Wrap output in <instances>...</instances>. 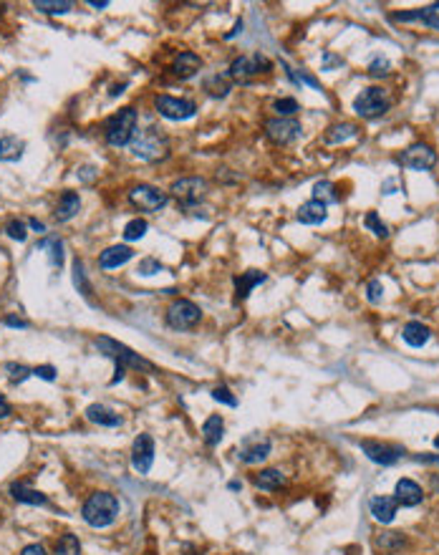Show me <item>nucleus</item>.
<instances>
[{"label": "nucleus", "instance_id": "obj_1", "mask_svg": "<svg viewBox=\"0 0 439 555\" xmlns=\"http://www.w3.org/2000/svg\"><path fill=\"white\" fill-rule=\"evenodd\" d=\"M119 513H121V502L114 493H106V490H98V493H91L81 505V520L89 527H109L117 522Z\"/></svg>", "mask_w": 439, "mask_h": 555}, {"label": "nucleus", "instance_id": "obj_2", "mask_svg": "<svg viewBox=\"0 0 439 555\" xmlns=\"http://www.w3.org/2000/svg\"><path fill=\"white\" fill-rule=\"evenodd\" d=\"M129 149L141 162H160L169 154V139L160 126H146L134 134Z\"/></svg>", "mask_w": 439, "mask_h": 555}, {"label": "nucleus", "instance_id": "obj_3", "mask_svg": "<svg viewBox=\"0 0 439 555\" xmlns=\"http://www.w3.org/2000/svg\"><path fill=\"white\" fill-rule=\"evenodd\" d=\"M139 114L132 109V106H126V109H119L114 117L106 119L104 124V139L106 144L114 146V149H121V146H129L132 144L134 134L139 132Z\"/></svg>", "mask_w": 439, "mask_h": 555}, {"label": "nucleus", "instance_id": "obj_4", "mask_svg": "<svg viewBox=\"0 0 439 555\" xmlns=\"http://www.w3.org/2000/svg\"><path fill=\"white\" fill-rule=\"evenodd\" d=\"M94 346L98 348V354L109 356V359H112L117 366L139 368V371H154V366L149 364V361L141 359L137 351H132V348L124 346V343H119V341L109 339V336H98V339H94Z\"/></svg>", "mask_w": 439, "mask_h": 555}, {"label": "nucleus", "instance_id": "obj_5", "mask_svg": "<svg viewBox=\"0 0 439 555\" xmlns=\"http://www.w3.org/2000/svg\"><path fill=\"white\" fill-rule=\"evenodd\" d=\"M200 321H203V308L187 298L172 300L167 313H164V323L172 331H192V328H197Z\"/></svg>", "mask_w": 439, "mask_h": 555}, {"label": "nucleus", "instance_id": "obj_6", "mask_svg": "<svg viewBox=\"0 0 439 555\" xmlns=\"http://www.w3.org/2000/svg\"><path fill=\"white\" fill-rule=\"evenodd\" d=\"M391 109V99L381 86H369L354 99V111L361 119H379Z\"/></svg>", "mask_w": 439, "mask_h": 555}, {"label": "nucleus", "instance_id": "obj_7", "mask_svg": "<svg viewBox=\"0 0 439 555\" xmlns=\"http://www.w3.org/2000/svg\"><path fill=\"white\" fill-rule=\"evenodd\" d=\"M129 202L141 212H160L169 205V192H162L154 185H134L129 189Z\"/></svg>", "mask_w": 439, "mask_h": 555}, {"label": "nucleus", "instance_id": "obj_8", "mask_svg": "<svg viewBox=\"0 0 439 555\" xmlns=\"http://www.w3.org/2000/svg\"><path fill=\"white\" fill-rule=\"evenodd\" d=\"M154 109L160 111V117L169 119V121H187L197 114V104L192 99H177L169 94H160L154 99Z\"/></svg>", "mask_w": 439, "mask_h": 555}, {"label": "nucleus", "instance_id": "obj_9", "mask_svg": "<svg viewBox=\"0 0 439 555\" xmlns=\"http://www.w3.org/2000/svg\"><path fill=\"white\" fill-rule=\"evenodd\" d=\"M270 61L265 58L263 53H250V56H240L230 63V76L240 83H248L250 78L260 76V74H270Z\"/></svg>", "mask_w": 439, "mask_h": 555}, {"label": "nucleus", "instance_id": "obj_10", "mask_svg": "<svg viewBox=\"0 0 439 555\" xmlns=\"http://www.w3.org/2000/svg\"><path fill=\"white\" fill-rule=\"evenodd\" d=\"M205 192H207V180H203V177H182V180L172 182V187H169V194L180 200L182 207L200 205Z\"/></svg>", "mask_w": 439, "mask_h": 555}, {"label": "nucleus", "instance_id": "obj_11", "mask_svg": "<svg viewBox=\"0 0 439 555\" xmlns=\"http://www.w3.org/2000/svg\"><path fill=\"white\" fill-rule=\"evenodd\" d=\"M265 134H268V139H270L273 144L286 146L303 134V126H300L298 119L275 117V119H268V121H265Z\"/></svg>", "mask_w": 439, "mask_h": 555}, {"label": "nucleus", "instance_id": "obj_12", "mask_svg": "<svg viewBox=\"0 0 439 555\" xmlns=\"http://www.w3.org/2000/svg\"><path fill=\"white\" fill-rule=\"evenodd\" d=\"M273 450V442L268 437H260V434H248L243 439V444L237 447V459L243 465H260L268 459Z\"/></svg>", "mask_w": 439, "mask_h": 555}, {"label": "nucleus", "instance_id": "obj_13", "mask_svg": "<svg viewBox=\"0 0 439 555\" xmlns=\"http://www.w3.org/2000/svg\"><path fill=\"white\" fill-rule=\"evenodd\" d=\"M361 452L371 459V462H374V465H381V467L397 465L399 459L404 457V447H399V444L371 442V439H363V442H361Z\"/></svg>", "mask_w": 439, "mask_h": 555}, {"label": "nucleus", "instance_id": "obj_14", "mask_svg": "<svg viewBox=\"0 0 439 555\" xmlns=\"http://www.w3.org/2000/svg\"><path fill=\"white\" fill-rule=\"evenodd\" d=\"M399 162H402V166H409L414 172H429V169H434V164H437V152H434L429 144L417 142V144L406 146V152L402 154Z\"/></svg>", "mask_w": 439, "mask_h": 555}, {"label": "nucleus", "instance_id": "obj_15", "mask_svg": "<svg viewBox=\"0 0 439 555\" xmlns=\"http://www.w3.org/2000/svg\"><path fill=\"white\" fill-rule=\"evenodd\" d=\"M154 465V439L152 434L141 432L132 444V467L137 475H146Z\"/></svg>", "mask_w": 439, "mask_h": 555}, {"label": "nucleus", "instance_id": "obj_16", "mask_svg": "<svg viewBox=\"0 0 439 555\" xmlns=\"http://www.w3.org/2000/svg\"><path fill=\"white\" fill-rule=\"evenodd\" d=\"M394 23H422V26L439 31V3L424 8H414V10H402V13H391Z\"/></svg>", "mask_w": 439, "mask_h": 555}, {"label": "nucleus", "instance_id": "obj_17", "mask_svg": "<svg viewBox=\"0 0 439 555\" xmlns=\"http://www.w3.org/2000/svg\"><path fill=\"white\" fill-rule=\"evenodd\" d=\"M137 255L129 245H109L106 250L98 253V268L101 271H117L121 265H126L132 257Z\"/></svg>", "mask_w": 439, "mask_h": 555}, {"label": "nucleus", "instance_id": "obj_18", "mask_svg": "<svg viewBox=\"0 0 439 555\" xmlns=\"http://www.w3.org/2000/svg\"><path fill=\"white\" fill-rule=\"evenodd\" d=\"M394 497L402 507H417L424 502V490L409 477H402L394 487Z\"/></svg>", "mask_w": 439, "mask_h": 555}, {"label": "nucleus", "instance_id": "obj_19", "mask_svg": "<svg viewBox=\"0 0 439 555\" xmlns=\"http://www.w3.org/2000/svg\"><path fill=\"white\" fill-rule=\"evenodd\" d=\"M369 510H371V515H374V520L381 522V525H389V522H394V518H397L399 502H397V497H391V495H377V497H371Z\"/></svg>", "mask_w": 439, "mask_h": 555}, {"label": "nucleus", "instance_id": "obj_20", "mask_svg": "<svg viewBox=\"0 0 439 555\" xmlns=\"http://www.w3.org/2000/svg\"><path fill=\"white\" fill-rule=\"evenodd\" d=\"M200 69H203V58H200L195 51H182L175 61H172V66H169V71H172L177 78H182V81L192 78Z\"/></svg>", "mask_w": 439, "mask_h": 555}, {"label": "nucleus", "instance_id": "obj_21", "mask_svg": "<svg viewBox=\"0 0 439 555\" xmlns=\"http://www.w3.org/2000/svg\"><path fill=\"white\" fill-rule=\"evenodd\" d=\"M84 414H86V419H89L91 424H96V427H106V429H114V427H121V424H124L121 414H117V411L109 409V407H104V404H89Z\"/></svg>", "mask_w": 439, "mask_h": 555}, {"label": "nucleus", "instance_id": "obj_22", "mask_svg": "<svg viewBox=\"0 0 439 555\" xmlns=\"http://www.w3.org/2000/svg\"><path fill=\"white\" fill-rule=\"evenodd\" d=\"M10 497L21 505H33V507H49V497L41 493V490H33L26 482H13L10 485Z\"/></svg>", "mask_w": 439, "mask_h": 555}, {"label": "nucleus", "instance_id": "obj_23", "mask_svg": "<svg viewBox=\"0 0 439 555\" xmlns=\"http://www.w3.org/2000/svg\"><path fill=\"white\" fill-rule=\"evenodd\" d=\"M78 210H81V197H78V192H71V189H66V192L61 194V200H58L56 210H53V220H56V222H69L71 217L78 215Z\"/></svg>", "mask_w": 439, "mask_h": 555}, {"label": "nucleus", "instance_id": "obj_24", "mask_svg": "<svg viewBox=\"0 0 439 555\" xmlns=\"http://www.w3.org/2000/svg\"><path fill=\"white\" fill-rule=\"evenodd\" d=\"M252 485L258 487V490H263V493H275V490H280V487L286 485V475L280 470H275V467H268V470H260L252 475Z\"/></svg>", "mask_w": 439, "mask_h": 555}, {"label": "nucleus", "instance_id": "obj_25", "mask_svg": "<svg viewBox=\"0 0 439 555\" xmlns=\"http://www.w3.org/2000/svg\"><path fill=\"white\" fill-rule=\"evenodd\" d=\"M402 339H404L406 346L422 348V346H427V341L432 339V331H429L422 321H409V323H404V328H402Z\"/></svg>", "mask_w": 439, "mask_h": 555}, {"label": "nucleus", "instance_id": "obj_26", "mask_svg": "<svg viewBox=\"0 0 439 555\" xmlns=\"http://www.w3.org/2000/svg\"><path fill=\"white\" fill-rule=\"evenodd\" d=\"M265 280H268V275H265L263 271H248V273H240V275H235V296H237V300H245L252 293V288L263 285Z\"/></svg>", "mask_w": 439, "mask_h": 555}, {"label": "nucleus", "instance_id": "obj_27", "mask_svg": "<svg viewBox=\"0 0 439 555\" xmlns=\"http://www.w3.org/2000/svg\"><path fill=\"white\" fill-rule=\"evenodd\" d=\"M326 205L323 202H318V200H308V202H303L298 207V222L300 225H321V222H326V217H328V212H326Z\"/></svg>", "mask_w": 439, "mask_h": 555}, {"label": "nucleus", "instance_id": "obj_28", "mask_svg": "<svg viewBox=\"0 0 439 555\" xmlns=\"http://www.w3.org/2000/svg\"><path fill=\"white\" fill-rule=\"evenodd\" d=\"M225 437V419L220 414H209L203 422V442L207 447H217Z\"/></svg>", "mask_w": 439, "mask_h": 555}, {"label": "nucleus", "instance_id": "obj_29", "mask_svg": "<svg viewBox=\"0 0 439 555\" xmlns=\"http://www.w3.org/2000/svg\"><path fill=\"white\" fill-rule=\"evenodd\" d=\"M26 152V142L13 134H3L0 137V162H18Z\"/></svg>", "mask_w": 439, "mask_h": 555}, {"label": "nucleus", "instance_id": "obj_30", "mask_svg": "<svg viewBox=\"0 0 439 555\" xmlns=\"http://www.w3.org/2000/svg\"><path fill=\"white\" fill-rule=\"evenodd\" d=\"M35 250H49V263L53 271H61L63 268V240L58 235H51V237L38 240Z\"/></svg>", "mask_w": 439, "mask_h": 555}, {"label": "nucleus", "instance_id": "obj_31", "mask_svg": "<svg viewBox=\"0 0 439 555\" xmlns=\"http://www.w3.org/2000/svg\"><path fill=\"white\" fill-rule=\"evenodd\" d=\"M356 137H359V126L356 124H334L326 129L323 142L326 144H346V142H351Z\"/></svg>", "mask_w": 439, "mask_h": 555}, {"label": "nucleus", "instance_id": "obj_32", "mask_svg": "<svg viewBox=\"0 0 439 555\" xmlns=\"http://www.w3.org/2000/svg\"><path fill=\"white\" fill-rule=\"evenodd\" d=\"M377 548L381 550V553L394 555L397 550L406 548V535L404 533H381L377 538Z\"/></svg>", "mask_w": 439, "mask_h": 555}, {"label": "nucleus", "instance_id": "obj_33", "mask_svg": "<svg viewBox=\"0 0 439 555\" xmlns=\"http://www.w3.org/2000/svg\"><path fill=\"white\" fill-rule=\"evenodd\" d=\"M33 8L46 15H66L74 10V3L71 0H35Z\"/></svg>", "mask_w": 439, "mask_h": 555}, {"label": "nucleus", "instance_id": "obj_34", "mask_svg": "<svg viewBox=\"0 0 439 555\" xmlns=\"http://www.w3.org/2000/svg\"><path fill=\"white\" fill-rule=\"evenodd\" d=\"M53 555H81V540L74 533H63L53 545Z\"/></svg>", "mask_w": 439, "mask_h": 555}, {"label": "nucleus", "instance_id": "obj_35", "mask_svg": "<svg viewBox=\"0 0 439 555\" xmlns=\"http://www.w3.org/2000/svg\"><path fill=\"white\" fill-rule=\"evenodd\" d=\"M146 230H149V225H146L144 217H134V220H129L124 225L121 237H124L126 243H134V240H141V237L146 235Z\"/></svg>", "mask_w": 439, "mask_h": 555}, {"label": "nucleus", "instance_id": "obj_36", "mask_svg": "<svg viewBox=\"0 0 439 555\" xmlns=\"http://www.w3.org/2000/svg\"><path fill=\"white\" fill-rule=\"evenodd\" d=\"M74 285H76V291L84 296V298L91 300V296H94V288H91L89 278H86V271H84V263L81 260H74Z\"/></svg>", "mask_w": 439, "mask_h": 555}, {"label": "nucleus", "instance_id": "obj_37", "mask_svg": "<svg viewBox=\"0 0 439 555\" xmlns=\"http://www.w3.org/2000/svg\"><path fill=\"white\" fill-rule=\"evenodd\" d=\"M313 200L323 202L326 207H328V205H334V202H338V194H336L334 182H328V180L316 182V185H313Z\"/></svg>", "mask_w": 439, "mask_h": 555}, {"label": "nucleus", "instance_id": "obj_38", "mask_svg": "<svg viewBox=\"0 0 439 555\" xmlns=\"http://www.w3.org/2000/svg\"><path fill=\"white\" fill-rule=\"evenodd\" d=\"M3 371L8 374L10 384H23L26 379H31V376H33V368H28L26 364H15V361H8V364H3Z\"/></svg>", "mask_w": 439, "mask_h": 555}, {"label": "nucleus", "instance_id": "obj_39", "mask_svg": "<svg viewBox=\"0 0 439 555\" xmlns=\"http://www.w3.org/2000/svg\"><path fill=\"white\" fill-rule=\"evenodd\" d=\"M6 235L10 237V240H15V243H26V240H28V230H26V222L18 220V217L8 220L6 222Z\"/></svg>", "mask_w": 439, "mask_h": 555}, {"label": "nucleus", "instance_id": "obj_40", "mask_svg": "<svg viewBox=\"0 0 439 555\" xmlns=\"http://www.w3.org/2000/svg\"><path fill=\"white\" fill-rule=\"evenodd\" d=\"M363 228L371 230V232H374L377 237H381V240L384 237H389V225H386L377 212H369V215L363 217Z\"/></svg>", "mask_w": 439, "mask_h": 555}, {"label": "nucleus", "instance_id": "obj_41", "mask_svg": "<svg viewBox=\"0 0 439 555\" xmlns=\"http://www.w3.org/2000/svg\"><path fill=\"white\" fill-rule=\"evenodd\" d=\"M273 109L278 111V117H283V119H293L295 114L300 111V104L295 101L293 96H283V99H278L275 104H273Z\"/></svg>", "mask_w": 439, "mask_h": 555}, {"label": "nucleus", "instance_id": "obj_42", "mask_svg": "<svg viewBox=\"0 0 439 555\" xmlns=\"http://www.w3.org/2000/svg\"><path fill=\"white\" fill-rule=\"evenodd\" d=\"M212 399L220 404H225V407H230V409H235L237 407V396L230 391V386H225V384H217L215 388H212Z\"/></svg>", "mask_w": 439, "mask_h": 555}, {"label": "nucleus", "instance_id": "obj_43", "mask_svg": "<svg viewBox=\"0 0 439 555\" xmlns=\"http://www.w3.org/2000/svg\"><path fill=\"white\" fill-rule=\"evenodd\" d=\"M137 273L144 278H152V275H157V273H164V265H162L157 257H144V260H139Z\"/></svg>", "mask_w": 439, "mask_h": 555}, {"label": "nucleus", "instance_id": "obj_44", "mask_svg": "<svg viewBox=\"0 0 439 555\" xmlns=\"http://www.w3.org/2000/svg\"><path fill=\"white\" fill-rule=\"evenodd\" d=\"M381 298H384V285H381V280H369V285H366V300H369L371 305H379L381 303Z\"/></svg>", "mask_w": 439, "mask_h": 555}, {"label": "nucleus", "instance_id": "obj_45", "mask_svg": "<svg viewBox=\"0 0 439 555\" xmlns=\"http://www.w3.org/2000/svg\"><path fill=\"white\" fill-rule=\"evenodd\" d=\"M389 69H391L389 58H384V56H379V58H374V61H371L369 74H371V76H374V78H381V76H389Z\"/></svg>", "mask_w": 439, "mask_h": 555}, {"label": "nucleus", "instance_id": "obj_46", "mask_svg": "<svg viewBox=\"0 0 439 555\" xmlns=\"http://www.w3.org/2000/svg\"><path fill=\"white\" fill-rule=\"evenodd\" d=\"M33 376L43 379V382H56L58 379V371L56 366H51V364H43V366H35L33 368Z\"/></svg>", "mask_w": 439, "mask_h": 555}, {"label": "nucleus", "instance_id": "obj_47", "mask_svg": "<svg viewBox=\"0 0 439 555\" xmlns=\"http://www.w3.org/2000/svg\"><path fill=\"white\" fill-rule=\"evenodd\" d=\"M3 326H8V328H31V323L26 318H21V316L8 313V316H3Z\"/></svg>", "mask_w": 439, "mask_h": 555}, {"label": "nucleus", "instance_id": "obj_48", "mask_svg": "<svg viewBox=\"0 0 439 555\" xmlns=\"http://www.w3.org/2000/svg\"><path fill=\"white\" fill-rule=\"evenodd\" d=\"M21 555H49V553H46V548H43L41 543H31V545H26L21 550Z\"/></svg>", "mask_w": 439, "mask_h": 555}, {"label": "nucleus", "instance_id": "obj_49", "mask_svg": "<svg viewBox=\"0 0 439 555\" xmlns=\"http://www.w3.org/2000/svg\"><path fill=\"white\" fill-rule=\"evenodd\" d=\"M10 414H13V407H10V402H8L6 396L0 394V419H8Z\"/></svg>", "mask_w": 439, "mask_h": 555}, {"label": "nucleus", "instance_id": "obj_50", "mask_svg": "<svg viewBox=\"0 0 439 555\" xmlns=\"http://www.w3.org/2000/svg\"><path fill=\"white\" fill-rule=\"evenodd\" d=\"M96 166H81V172H78V177H81V180L84 182H91L94 180V177H96Z\"/></svg>", "mask_w": 439, "mask_h": 555}, {"label": "nucleus", "instance_id": "obj_51", "mask_svg": "<svg viewBox=\"0 0 439 555\" xmlns=\"http://www.w3.org/2000/svg\"><path fill=\"white\" fill-rule=\"evenodd\" d=\"M28 225H31V230H35V232H38V235H46V222H41L38 217H31Z\"/></svg>", "mask_w": 439, "mask_h": 555}, {"label": "nucleus", "instance_id": "obj_52", "mask_svg": "<svg viewBox=\"0 0 439 555\" xmlns=\"http://www.w3.org/2000/svg\"><path fill=\"white\" fill-rule=\"evenodd\" d=\"M417 462H424V465H439V454H417Z\"/></svg>", "mask_w": 439, "mask_h": 555}, {"label": "nucleus", "instance_id": "obj_53", "mask_svg": "<svg viewBox=\"0 0 439 555\" xmlns=\"http://www.w3.org/2000/svg\"><path fill=\"white\" fill-rule=\"evenodd\" d=\"M91 8H98V10H104V8H109V0H89Z\"/></svg>", "mask_w": 439, "mask_h": 555}, {"label": "nucleus", "instance_id": "obj_54", "mask_svg": "<svg viewBox=\"0 0 439 555\" xmlns=\"http://www.w3.org/2000/svg\"><path fill=\"white\" fill-rule=\"evenodd\" d=\"M227 490H232V493H237V490H243V482H240V479H232L230 485H227Z\"/></svg>", "mask_w": 439, "mask_h": 555}, {"label": "nucleus", "instance_id": "obj_55", "mask_svg": "<svg viewBox=\"0 0 439 555\" xmlns=\"http://www.w3.org/2000/svg\"><path fill=\"white\" fill-rule=\"evenodd\" d=\"M240 31H243V23H237V26H235V31H230V33L225 35V38H227V41H230V38H235V35L240 33Z\"/></svg>", "mask_w": 439, "mask_h": 555}, {"label": "nucleus", "instance_id": "obj_56", "mask_svg": "<svg viewBox=\"0 0 439 555\" xmlns=\"http://www.w3.org/2000/svg\"><path fill=\"white\" fill-rule=\"evenodd\" d=\"M434 447H437V450H439V437H437V439H434Z\"/></svg>", "mask_w": 439, "mask_h": 555}]
</instances>
